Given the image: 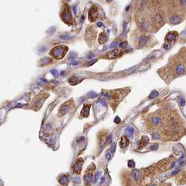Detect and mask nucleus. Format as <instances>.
<instances>
[{"label": "nucleus", "instance_id": "1", "mask_svg": "<svg viewBox=\"0 0 186 186\" xmlns=\"http://www.w3.org/2000/svg\"><path fill=\"white\" fill-rule=\"evenodd\" d=\"M176 181L178 185L186 184V169H183L176 176Z\"/></svg>", "mask_w": 186, "mask_h": 186}, {"label": "nucleus", "instance_id": "2", "mask_svg": "<svg viewBox=\"0 0 186 186\" xmlns=\"http://www.w3.org/2000/svg\"><path fill=\"white\" fill-rule=\"evenodd\" d=\"M98 16V11L97 9L96 6H93L91 9H90V11L89 12V20L91 22L94 21L97 18Z\"/></svg>", "mask_w": 186, "mask_h": 186}, {"label": "nucleus", "instance_id": "3", "mask_svg": "<svg viewBox=\"0 0 186 186\" xmlns=\"http://www.w3.org/2000/svg\"><path fill=\"white\" fill-rule=\"evenodd\" d=\"M177 37V34L176 32H169V34H167V35L165 37V41L169 43H173L175 41L176 38Z\"/></svg>", "mask_w": 186, "mask_h": 186}, {"label": "nucleus", "instance_id": "4", "mask_svg": "<svg viewBox=\"0 0 186 186\" xmlns=\"http://www.w3.org/2000/svg\"><path fill=\"white\" fill-rule=\"evenodd\" d=\"M129 144H130V140H129V139L127 138V136H122V138H121V139H120V144H120V148H127V146H128V145H129Z\"/></svg>", "mask_w": 186, "mask_h": 186}, {"label": "nucleus", "instance_id": "5", "mask_svg": "<svg viewBox=\"0 0 186 186\" xmlns=\"http://www.w3.org/2000/svg\"><path fill=\"white\" fill-rule=\"evenodd\" d=\"M119 53H120V51H119L118 49H115V50L110 51L107 54V55H108V59H114V58H116L117 57H118Z\"/></svg>", "mask_w": 186, "mask_h": 186}, {"label": "nucleus", "instance_id": "6", "mask_svg": "<svg viewBox=\"0 0 186 186\" xmlns=\"http://www.w3.org/2000/svg\"><path fill=\"white\" fill-rule=\"evenodd\" d=\"M90 105L89 104H85L82 110V113L81 114L82 115H83L84 117H88L89 115V111H90Z\"/></svg>", "mask_w": 186, "mask_h": 186}, {"label": "nucleus", "instance_id": "7", "mask_svg": "<svg viewBox=\"0 0 186 186\" xmlns=\"http://www.w3.org/2000/svg\"><path fill=\"white\" fill-rule=\"evenodd\" d=\"M170 21H171V22L172 24L176 25V24H179L180 22H181L182 19L179 16H173V17L170 19Z\"/></svg>", "mask_w": 186, "mask_h": 186}, {"label": "nucleus", "instance_id": "8", "mask_svg": "<svg viewBox=\"0 0 186 186\" xmlns=\"http://www.w3.org/2000/svg\"><path fill=\"white\" fill-rule=\"evenodd\" d=\"M147 41H148V37L146 36H142L141 38H140L139 41V47H144L146 43H147Z\"/></svg>", "mask_w": 186, "mask_h": 186}, {"label": "nucleus", "instance_id": "9", "mask_svg": "<svg viewBox=\"0 0 186 186\" xmlns=\"http://www.w3.org/2000/svg\"><path fill=\"white\" fill-rule=\"evenodd\" d=\"M99 41L100 43H102V44L107 41V37H106V35L104 32H102V34H100L99 38Z\"/></svg>", "mask_w": 186, "mask_h": 186}, {"label": "nucleus", "instance_id": "10", "mask_svg": "<svg viewBox=\"0 0 186 186\" xmlns=\"http://www.w3.org/2000/svg\"><path fill=\"white\" fill-rule=\"evenodd\" d=\"M185 72V67L183 64H179L176 67V73L178 74H183Z\"/></svg>", "mask_w": 186, "mask_h": 186}, {"label": "nucleus", "instance_id": "11", "mask_svg": "<svg viewBox=\"0 0 186 186\" xmlns=\"http://www.w3.org/2000/svg\"><path fill=\"white\" fill-rule=\"evenodd\" d=\"M148 142H149V139H148V137L146 136H143V137H142V139H141V144H140V145L141 146V148H143L144 146H146Z\"/></svg>", "mask_w": 186, "mask_h": 186}, {"label": "nucleus", "instance_id": "12", "mask_svg": "<svg viewBox=\"0 0 186 186\" xmlns=\"http://www.w3.org/2000/svg\"><path fill=\"white\" fill-rule=\"evenodd\" d=\"M154 20L156 23H161V22L164 21V19H163V17L160 15H157V16H155Z\"/></svg>", "mask_w": 186, "mask_h": 186}, {"label": "nucleus", "instance_id": "13", "mask_svg": "<svg viewBox=\"0 0 186 186\" xmlns=\"http://www.w3.org/2000/svg\"><path fill=\"white\" fill-rule=\"evenodd\" d=\"M158 94H159V93H158L157 91H156V90H153L152 93H150V94L149 95V98H150V99H154V98L157 97Z\"/></svg>", "mask_w": 186, "mask_h": 186}, {"label": "nucleus", "instance_id": "14", "mask_svg": "<svg viewBox=\"0 0 186 186\" xmlns=\"http://www.w3.org/2000/svg\"><path fill=\"white\" fill-rule=\"evenodd\" d=\"M152 122L154 125H158L160 123V119L159 117H153L152 119Z\"/></svg>", "mask_w": 186, "mask_h": 186}, {"label": "nucleus", "instance_id": "15", "mask_svg": "<svg viewBox=\"0 0 186 186\" xmlns=\"http://www.w3.org/2000/svg\"><path fill=\"white\" fill-rule=\"evenodd\" d=\"M148 27V24L146 21H144L141 23V29L144 30H146Z\"/></svg>", "mask_w": 186, "mask_h": 186}, {"label": "nucleus", "instance_id": "16", "mask_svg": "<svg viewBox=\"0 0 186 186\" xmlns=\"http://www.w3.org/2000/svg\"><path fill=\"white\" fill-rule=\"evenodd\" d=\"M120 121H121V120H120V118H119L118 116H116V117H115V118L114 119V122L116 123V124H118V123H120Z\"/></svg>", "mask_w": 186, "mask_h": 186}, {"label": "nucleus", "instance_id": "17", "mask_svg": "<svg viewBox=\"0 0 186 186\" xmlns=\"http://www.w3.org/2000/svg\"><path fill=\"white\" fill-rule=\"evenodd\" d=\"M118 42H113L111 43V45L110 46L111 48H115L116 46H118Z\"/></svg>", "mask_w": 186, "mask_h": 186}, {"label": "nucleus", "instance_id": "18", "mask_svg": "<svg viewBox=\"0 0 186 186\" xmlns=\"http://www.w3.org/2000/svg\"><path fill=\"white\" fill-rule=\"evenodd\" d=\"M126 131L129 132L130 134H132V133L134 132V129L133 128H127V130H126Z\"/></svg>", "mask_w": 186, "mask_h": 186}, {"label": "nucleus", "instance_id": "19", "mask_svg": "<svg viewBox=\"0 0 186 186\" xmlns=\"http://www.w3.org/2000/svg\"><path fill=\"white\" fill-rule=\"evenodd\" d=\"M185 104H186L185 99H180V104H181V106H185Z\"/></svg>", "mask_w": 186, "mask_h": 186}, {"label": "nucleus", "instance_id": "20", "mask_svg": "<svg viewBox=\"0 0 186 186\" xmlns=\"http://www.w3.org/2000/svg\"><path fill=\"white\" fill-rule=\"evenodd\" d=\"M119 46H120V48H125V47L127 46V43H126V42H122L121 43H120V45H119Z\"/></svg>", "mask_w": 186, "mask_h": 186}, {"label": "nucleus", "instance_id": "21", "mask_svg": "<svg viewBox=\"0 0 186 186\" xmlns=\"http://www.w3.org/2000/svg\"><path fill=\"white\" fill-rule=\"evenodd\" d=\"M164 48H165L166 50H169V48H171V46L169 45V43H166L164 45Z\"/></svg>", "mask_w": 186, "mask_h": 186}, {"label": "nucleus", "instance_id": "22", "mask_svg": "<svg viewBox=\"0 0 186 186\" xmlns=\"http://www.w3.org/2000/svg\"><path fill=\"white\" fill-rule=\"evenodd\" d=\"M157 147H158V146H157V144H153L152 145V146H151V149H152V150H155V149H157Z\"/></svg>", "mask_w": 186, "mask_h": 186}, {"label": "nucleus", "instance_id": "23", "mask_svg": "<svg viewBox=\"0 0 186 186\" xmlns=\"http://www.w3.org/2000/svg\"><path fill=\"white\" fill-rule=\"evenodd\" d=\"M111 141V136H109L108 138H107V143L108 144H110Z\"/></svg>", "mask_w": 186, "mask_h": 186}, {"label": "nucleus", "instance_id": "24", "mask_svg": "<svg viewBox=\"0 0 186 186\" xmlns=\"http://www.w3.org/2000/svg\"><path fill=\"white\" fill-rule=\"evenodd\" d=\"M153 139H158L159 138V134H154V135L152 136Z\"/></svg>", "mask_w": 186, "mask_h": 186}, {"label": "nucleus", "instance_id": "25", "mask_svg": "<svg viewBox=\"0 0 186 186\" xmlns=\"http://www.w3.org/2000/svg\"><path fill=\"white\" fill-rule=\"evenodd\" d=\"M181 3H182V4H184L183 5H186V1H181Z\"/></svg>", "mask_w": 186, "mask_h": 186}, {"label": "nucleus", "instance_id": "26", "mask_svg": "<svg viewBox=\"0 0 186 186\" xmlns=\"http://www.w3.org/2000/svg\"><path fill=\"white\" fill-rule=\"evenodd\" d=\"M162 186H171V184H169V183H167V184H165Z\"/></svg>", "mask_w": 186, "mask_h": 186}, {"label": "nucleus", "instance_id": "27", "mask_svg": "<svg viewBox=\"0 0 186 186\" xmlns=\"http://www.w3.org/2000/svg\"><path fill=\"white\" fill-rule=\"evenodd\" d=\"M97 25L99 26V27H100V26H102V23H101V22H98Z\"/></svg>", "mask_w": 186, "mask_h": 186}]
</instances>
